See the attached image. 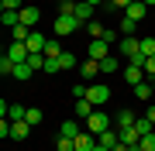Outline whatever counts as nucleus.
<instances>
[{
	"label": "nucleus",
	"instance_id": "nucleus-1",
	"mask_svg": "<svg viewBox=\"0 0 155 151\" xmlns=\"http://www.w3.org/2000/svg\"><path fill=\"white\" fill-rule=\"evenodd\" d=\"M79 28H83V21H79L76 14H59V17H55V24H52V31H55V38H66V34L79 31Z\"/></svg>",
	"mask_w": 155,
	"mask_h": 151
},
{
	"label": "nucleus",
	"instance_id": "nucleus-2",
	"mask_svg": "<svg viewBox=\"0 0 155 151\" xmlns=\"http://www.w3.org/2000/svg\"><path fill=\"white\" fill-rule=\"evenodd\" d=\"M83 124H86V131H90V134H104V131H110V117H107L104 110H93Z\"/></svg>",
	"mask_w": 155,
	"mask_h": 151
},
{
	"label": "nucleus",
	"instance_id": "nucleus-3",
	"mask_svg": "<svg viewBox=\"0 0 155 151\" xmlns=\"http://www.w3.org/2000/svg\"><path fill=\"white\" fill-rule=\"evenodd\" d=\"M138 52H141V41L134 38V34H127V38H121V41H117V55H124L127 62L138 55Z\"/></svg>",
	"mask_w": 155,
	"mask_h": 151
},
{
	"label": "nucleus",
	"instance_id": "nucleus-4",
	"mask_svg": "<svg viewBox=\"0 0 155 151\" xmlns=\"http://www.w3.org/2000/svg\"><path fill=\"white\" fill-rule=\"evenodd\" d=\"M86 100L100 106V103H107L110 100V86H104V83H90V90H86Z\"/></svg>",
	"mask_w": 155,
	"mask_h": 151
},
{
	"label": "nucleus",
	"instance_id": "nucleus-5",
	"mask_svg": "<svg viewBox=\"0 0 155 151\" xmlns=\"http://www.w3.org/2000/svg\"><path fill=\"white\" fill-rule=\"evenodd\" d=\"M107 55H110V41H104V38H93V41H90V58L104 62Z\"/></svg>",
	"mask_w": 155,
	"mask_h": 151
},
{
	"label": "nucleus",
	"instance_id": "nucleus-6",
	"mask_svg": "<svg viewBox=\"0 0 155 151\" xmlns=\"http://www.w3.org/2000/svg\"><path fill=\"white\" fill-rule=\"evenodd\" d=\"M7 55H11V62L14 65H21V62H28V45H24V41H11V48H7Z\"/></svg>",
	"mask_w": 155,
	"mask_h": 151
},
{
	"label": "nucleus",
	"instance_id": "nucleus-7",
	"mask_svg": "<svg viewBox=\"0 0 155 151\" xmlns=\"http://www.w3.org/2000/svg\"><path fill=\"white\" fill-rule=\"evenodd\" d=\"M31 131H35V127H31L28 120H11V137H14V141H24Z\"/></svg>",
	"mask_w": 155,
	"mask_h": 151
},
{
	"label": "nucleus",
	"instance_id": "nucleus-8",
	"mask_svg": "<svg viewBox=\"0 0 155 151\" xmlns=\"http://www.w3.org/2000/svg\"><path fill=\"white\" fill-rule=\"evenodd\" d=\"M124 83H131V86L145 83V69H141V65H131V62H127V69H124Z\"/></svg>",
	"mask_w": 155,
	"mask_h": 151
},
{
	"label": "nucleus",
	"instance_id": "nucleus-9",
	"mask_svg": "<svg viewBox=\"0 0 155 151\" xmlns=\"http://www.w3.org/2000/svg\"><path fill=\"white\" fill-rule=\"evenodd\" d=\"M79 76H83L86 83H90L93 76H104V72H100V62H97V58H86L83 65H79Z\"/></svg>",
	"mask_w": 155,
	"mask_h": 151
},
{
	"label": "nucleus",
	"instance_id": "nucleus-10",
	"mask_svg": "<svg viewBox=\"0 0 155 151\" xmlns=\"http://www.w3.org/2000/svg\"><path fill=\"white\" fill-rule=\"evenodd\" d=\"M76 141V151H93L97 148V134H90V131H83L79 137H72Z\"/></svg>",
	"mask_w": 155,
	"mask_h": 151
},
{
	"label": "nucleus",
	"instance_id": "nucleus-11",
	"mask_svg": "<svg viewBox=\"0 0 155 151\" xmlns=\"http://www.w3.org/2000/svg\"><path fill=\"white\" fill-rule=\"evenodd\" d=\"M38 21H41L38 7H21V24H28V28H38Z\"/></svg>",
	"mask_w": 155,
	"mask_h": 151
},
{
	"label": "nucleus",
	"instance_id": "nucleus-12",
	"mask_svg": "<svg viewBox=\"0 0 155 151\" xmlns=\"http://www.w3.org/2000/svg\"><path fill=\"white\" fill-rule=\"evenodd\" d=\"M93 11H97L93 4H86V0H79V4H76V11H72V14H76V17H79L83 24H90V21H93Z\"/></svg>",
	"mask_w": 155,
	"mask_h": 151
},
{
	"label": "nucleus",
	"instance_id": "nucleus-13",
	"mask_svg": "<svg viewBox=\"0 0 155 151\" xmlns=\"http://www.w3.org/2000/svg\"><path fill=\"white\" fill-rule=\"evenodd\" d=\"M97 141H100V144H104V148H117V144H121V131H104V134H97Z\"/></svg>",
	"mask_w": 155,
	"mask_h": 151
},
{
	"label": "nucleus",
	"instance_id": "nucleus-14",
	"mask_svg": "<svg viewBox=\"0 0 155 151\" xmlns=\"http://www.w3.org/2000/svg\"><path fill=\"white\" fill-rule=\"evenodd\" d=\"M93 110H97V106L90 103V100H76V103H72V113H76V120H86Z\"/></svg>",
	"mask_w": 155,
	"mask_h": 151
},
{
	"label": "nucleus",
	"instance_id": "nucleus-15",
	"mask_svg": "<svg viewBox=\"0 0 155 151\" xmlns=\"http://www.w3.org/2000/svg\"><path fill=\"white\" fill-rule=\"evenodd\" d=\"M145 14H148V7H145L141 0H134V4L124 11V17H131V21H145Z\"/></svg>",
	"mask_w": 155,
	"mask_h": 151
},
{
	"label": "nucleus",
	"instance_id": "nucleus-16",
	"mask_svg": "<svg viewBox=\"0 0 155 151\" xmlns=\"http://www.w3.org/2000/svg\"><path fill=\"white\" fill-rule=\"evenodd\" d=\"M24 45H28V52H45V45H48V38H45V34H38V31H31V38L24 41Z\"/></svg>",
	"mask_w": 155,
	"mask_h": 151
},
{
	"label": "nucleus",
	"instance_id": "nucleus-17",
	"mask_svg": "<svg viewBox=\"0 0 155 151\" xmlns=\"http://www.w3.org/2000/svg\"><path fill=\"white\" fill-rule=\"evenodd\" d=\"M83 131H86V127H79V120H66V124L59 127V134H66V137H79Z\"/></svg>",
	"mask_w": 155,
	"mask_h": 151
},
{
	"label": "nucleus",
	"instance_id": "nucleus-18",
	"mask_svg": "<svg viewBox=\"0 0 155 151\" xmlns=\"http://www.w3.org/2000/svg\"><path fill=\"white\" fill-rule=\"evenodd\" d=\"M31 31L35 28H28V24H14V28H11V41H28Z\"/></svg>",
	"mask_w": 155,
	"mask_h": 151
},
{
	"label": "nucleus",
	"instance_id": "nucleus-19",
	"mask_svg": "<svg viewBox=\"0 0 155 151\" xmlns=\"http://www.w3.org/2000/svg\"><path fill=\"white\" fill-rule=\"evenodd\" d=\"M134 120H138V117H134L131 110H117V131H124V127H134Z\"/></svg>",
	"mask_w": 155,
	"mask_h": 151
},
{
	"label": "nucleus",
	"instance_id": "nucleus-20",
	"mask_svg": "<svg viewBox=\"0 0 155 151\" xmlns=\"http://www.w3.org/2000/svg\"><path fill=\"white\" fill-rule=\"evenodd\" d=\"M0 21H4V28H14V24H21V11H4Z\"/></svg>",
	"mask_w": 155,
	"mask_h": 151
},
{
	"label": "nucleus",
	"instance_id": "nucleus-21",
	"mask_svg": "<svg viewBox=\"0 0 155 151\" xmlns=\"http://www.w3.org/2000/svg\"><path fill=\"white\" fill-rule=\"evenodd\" d=\"M121 141H124L127 148H131V144H138V141H141V134H138L134 127H124V131H121Z\"/></svg>",
	"mask_w": 155,
	"mask_h": 151
},
{
	"label": "nucleus",
	"instance_id": "nucleus-22",
	"mask_svg": "<svg viewBox=\"0 0 155 151\" xmlns=\"http://www.w3.org/2000/svg\"><path fill=\"white\" fill-rule=\"evenodd\" d=\"M41 55H45V58H59V55H62V45H59L55 38H48V45H45Z\"/></svg>",
	"mask_w": 155,
	"mask_h": 151
},
{
	"label": "nucleus",
	"instance_id": "nucleus-23",
	"mask_svg": "<svg viewBox=\"0 0 155 151\" xmlns=\"http://www.w3.org/2000/svg\"><path fill=\"white\" fill-rule=\"evenodd\" d=\"M134 96H138V100H152V96H155L152 83H138V86H134Z\"/></svg>",
	"mask_w": 155,
	"mask_h": 151
},
{
	"label": "nucleus",
	"instance_id": "nucleus-24",
	"mask_svg": "<svg viewBox=\"0 0 155 151\" xmlns=\"http://www.w3.org/2000/svg\"><path fill=\"white\" fill-rule=\"evenodd\" d=\"M28 117V106H17V103H11V110H7V120H24Z\"/></svg>",
	"mask_w": 155,
	"mask_h": 151
},
{
	"label": "nucleus",
	"instance_id": "nucleus-25",
	"mask_svg": "<svg viewBox=\"0 0 155 151\" xmlns=\"http://www.w3.org/2000/svg\"><path fill=\"white\" fill-rule=\"evenodd\" d=\"M100 72H104V76H114V72H117V58H114V55H107L104 62H100Z\"/></svg>",
	"mask_w": 155,
	"mask_h": 151
},
{
	"label": "nucleus",
	"instance_id": "nucleus-26",
	"mask_svg": "<svg viewBox=\"0 0 155 151\" xmlns=\"http://www.w3.org/2000/svg\"><path fill=\"white\" fill-rule=\"evenodd\" d=\"M134 131H138V134H152V131H155V124H152L148 117H138V120H134Z\"/></svg>",
	"mask_w": 155,
	"mask_h": 151
},
{
	"label": "nucleus",
	"instance_id": "nucleus-27",
	"mask_svg": "<svg viewBox=\"0 0 155 151\" xmlns=\"http://www.w3.org/2000/svg\"><path fill=\"white\" fill-rule=\"evenodd\" d=\"M35 76V69L28 65V62H21V65H14V79H31Z\"/></svg>",
	"mask_w": 155,
	"mask_h": 151
},
{
	"label": "nucleus",
	"instance_id": "nucleus-28",
	"mask_svg": "<svg viewBox=\"0 0 155 151\" xmlns=\"http://www.w3.org/2000/svg\"><path fill=\"white\" fill-rule=\"evenodd\" d=\"M24 120H28V124H31V127H38V124L45 120V113L38 110V106H28V117H24Z\"/></svg>",
	"mask_w": 155,
	"mask_h": 151
},
{
	"label": "nucleus",
	"instance_id": "nucleus-29",
	"mask_svg": "<svg viewBox=\"0 0 155 151\" xmlns=\"http://www.w3.org/2000/svg\"><path fill=\"white\" fill-rule=\"evenodd\" d=\"M55 151H76V141H72V137H66V134H59V141H55Z\"/></svg>",
	"mask_w": 155,
	"mask_h": 151
},
{
	"label": "nucleus",
	"instance_id": "nucleus-30",
	"mask_svg": "<svg viewBox=\"0 0 155 151\" xmlns=\"http://www.w3.org/2000/svg\"><path fill=\"white\" fill-rule=\"evenodd\" d=\"M59 65H62V72H66V69H76V55H72V52H62V55H59Z\"/></svg>",
	"mask_w": 155,
	"mask_h": 151
},
{
	"label": "nucleus",
	"instance_id": "nucleus-31",
	"mask_svg": "<svg viewBox=\"0 0 155 151\" xmlns=\"http://www.w3.org/2000/svg\"><path fill=\"white\" fill-rule=\"evenodd\" d=\"M28 65L35 69V72H38V69H45V55H41V52H31V55H28Z\"/></svg>",
	"mask_w": 155,
	"mask_h": 151
},
{
	"label": "nucleus",
	"instance_id": "nucleus-32",
	"mask_svg": "<svg viewBox=\"0 0 155 151\" xmlns=\"http://www.w3.org/2000/svg\"><path fill=\"white\" fill-rule=\"evenodd\" d=\"M86 31H90V38H104V31H107V28H104L100 21H90V24H86Z\"/></svg>",
	"mask_w": 155,
	"mask_h": 151
},
{
	"label": "nucleus",
	"instance_id": "nucleus-33",
	"mask_svg": "<svg viewBox=\"0 0 155 151\" xmlns=\"http://www.w3.org/2000/svg\"><path fill=\"white\" fill-rule=\"evenodd\" d=\"M134 28H138V21L124 17V21H121V38H127V34H134Z\"/></svg>",
	"mask_w": 155,
	"mask_h": 151
},
{
	"label": "nucleus",
	"instance_id": "nucleus-34",
	"mask_svg": "<svg viewBox=\"0 0 155 151\" xmlns=\"http://www.w3.org/2000/svg\"><path fill=\"white\" fill-rule=\"evenodd\" d=\"M138 144H141V151H155V131H152V134H141Z\"/></svg>",
	"mask_w": 155,
	"mask_h": 151
},
{
	"label": "nucleus",
	"instance_id": "nucleus-35",
	"mask_svg": "<svg viewBox=\"0 0 155 151\" xmlns=\"http://www.w3.org/2000/svg\"><path fill=\"white\" fill-rule=\"evenodd\" d=\"M86 90H90V83H76L72 86V100H86Z\"/></svg>",
	"mask_w": 155,
	"mask_h": 151
},
{
	"label": "nucleus",
	"instance_id": "nucleus-36",
	"mask_svg": "<svg viewBox=\"0 0 155 151\" xmlns=\"http://www.w3.org/2000/svg\"><path fill=\"white\" fill-rule=\"evenodd\" d=\"M0 72H4V76H14V62H11V55L0 58Z\"/></svg>",
	"mask_w": 155,
	"mask_h": 151
},
{
	"label": "nucleus",
	"instance_id": "nucleus-37",
	"mask_svg": "<svg viewBox=\"0 0 155 151\" xmlns=\"http://www.w3.org/2000/svg\"><path fill=\"white\" fill-rule=\"evenodd\" d=\"M141 52L145 55H155V38H141Z\"/></svg>",
	"mask_w": 155,
	"mask_h": 151
},
{
	"label": "nucleus",
	"instance_id": "nucleus-38",
	"mask_svg": "<svg viewBox=\"0 0 155 151\" xmlns=\"http://www.w3.org/2000/svg\"><path fill=\"white\" fill-rule=\"evenodd\" d=\"M0 7H4V11H21L24 4H21V0H0Z\"/></svg>",
	"mask_w": 155,
	"mask_h": 151
},
{
	"label": "nucleus",
	"instance_id": "nucleus-39",
	"mask_svg": "<svg viewBox=\"0 0 155 151\" xmlns=\"http://www.w3.org/2000/svg\"><path fill=\"white\" fill-rule=\"evenodd\" d=\"M0 137H4V141L11 137V120H7V117H0Z\"/></svg>",
	"mask_w": 155,
	"mask_h": 151
},
{
	"label": "nucleus",
	"instance_id": "nucleus-40",
	"mask_svg": "<svg viewBox=\"0 0 155 151\" xmlns=\"http://www.w3.org/2000/svg\"><path fill=\"white\" fill-rule=\"evenodd\" d=\"M145 76H155V55H148V62H145Z\"/></svg>",
	"mask_w": 155,
	"mask_h": 151
},
{
	"label": "nucleus",
	"instance_id": "nucleus-41",
	"mask_svg": "<svg viewBox=\"0 0 155 151\" xmlns=\"http://www.w3.org/2000/svg\"><path fill=\"white\" fill-rule=\"evenodd\" d=\"M104 41H110V45H114V41H121V38H117L114 28H107V31H104Z\"/></svg>",
	"mask_w": 155,
	"mask_h": 151
},
{
	"label": "nucleus",
	"instance_id": "nucleus-42",
	"mask_svg": "<svg viewBox=\"0 0 155 151\" xmlns=\"http://www.w3.org/2000/svg\"><path fill=\"white\" fill-rule=\"evenodd\" d=\"M110 4L117 7V11H127V7H131V4H134V0H110Z\"/></svg>",
	"mask_w": 155,
	"mask_h": 151
},
{
	"label": "nucleus",
	"instance_id": "nucleus-43",
	"mask_svg": "<svg viewBox=\"0 0 155 151\" xmlns=\"http://www.w3.org/2000/svg\"><path fill=\"white\" fill-rule=\"evenodd\" d=\"M145 117H148V120H152V124H155V103H152V106H148V110H145Z\"/></svg>",
	"mask_w": 155,
	"mask_h": 151
},
{
	"label": "nucleus",
	"instance_id": "nucleus-44",
	"mask_svg": "<svg viewBox=\"0 0 155 151\" xmlns=\"http://www.w3.org/2000/svg\"><path fill=\"white\" fill-rule=\"evenodd\" d=\"M86 4H93V7H104V4H107V0H86Z\"/></svg>",
	"mask_w": 155,
	"mask_h": 151
},
{
	"label": "nucleus",
	"instance_id": "nucleus-45",
	"mask_svg": "<svg viewBox=\"0 0 155 151\" xmlns=\"http://www.w3.org/2000/svg\"><path fill=\"white\" fill-rule=\"evenodd\" d=\"M114 151H131V148H127V144H124V141H121V144H117V148H114Z\"/></svg>",
	"mask_w": 155,
	"mask_h": 151
},
{
	"label": "nucleus",
	"instance_id": "nucleus-46",
	"mask_svg": "<svg viewBox=\"0 0 155 151\" xmlns=\"http://www.w3.org/2000/svg\"><path fill=\"white\" fill-rule=\"evenodd\" d=\"M93 151H110V148H104V144H100V141H97V148H93Z\"/></svg>",
	"mask_w": 155,
	"mask_h": 151
},
{
	"label": "nucleus",
	"instance_id": "nucleus-47",
	"mask_svg": "<svg viewBox=\"0 0 155 151\" xmlns=\"http://www.w3.org/2000/svg\"><path fill=\"white\" fill-rule=\"evenodd\" d=\"M141 4H145V7H155V0H141Z\"/></svg>",
	"mask_w": 155,
	"mask_h": 151
},
{
	"label": "nucleus",
	"instance_id": "nucleus-48",
	"mask_svg": "<svg viewBox=\"0 0 155 151\" xmlns=\"http://www.w3.org/2000/svg\"><path fill=\"white\" fill-rule=\"evenodd\" d=\"M152 90H155V76H152Z\"/></svg>",
	"mask_w": 155,
	"mask_h": 151
},
{
	"label": "nucleus",
	"instance_id": "nucleus-49",
	"mask_svg": "<svg viewBox=\"0 0 155 151\" xmlns=\"http://www.w3.org/2000/svg\"><path fill=\"white\" fill-rule=\"evenodd\" d=\"M76 4H79V0H76Z\"/></svg>",
	"mask_w": 155,
	"mask_h": 151
}]
</instances>
